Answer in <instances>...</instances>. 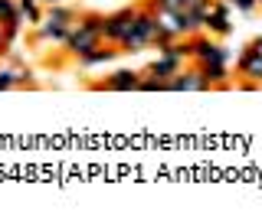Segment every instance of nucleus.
<instances>
[{"instance_id": "f257e3e1", "label": "nucleus", "mask_w": 262, "mask_h": 222, "mask_svg": "<svg viewBox=\"0 0 262 222\" xmlns=\"http://www.w3.org/2000/svg\"><path fill=\"white\" fill-rule=\"evenodd\" d=\"M0 16H10V4L7 0H0Z\"/></svg>"}]
</instances>
